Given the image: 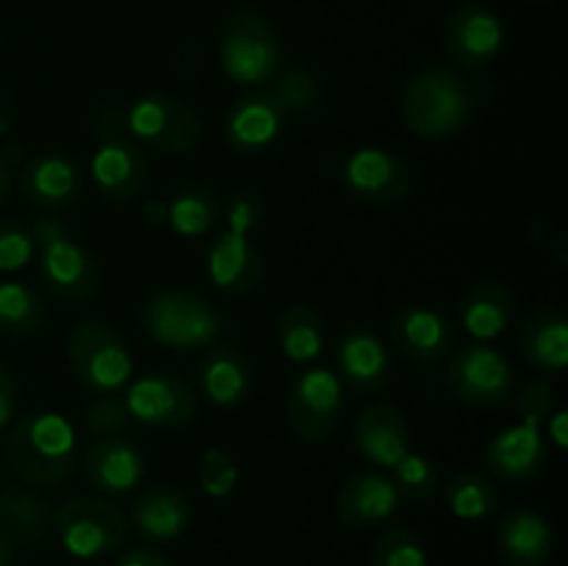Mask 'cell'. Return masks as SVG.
Here are the masks:
<instances>
[{
	"label": "cell",
	"mask_w": 568,
	"mask_h": 566,
	"mask_svg": "<svg viewBox=\"0 0 568 566\" xmlns=\"http://www.w3.org/2000/svg\"><path fill=\"white\" fill-rule=\"evenodd\" d=\"M92 178L103 198L125 203L142 194L150 175V161L142 144L131 137L120 109L105 105L94 122Z\"/></svg>",
	"instance_id": "3"
},
{
	"label": "cell",
	"mask_w": 568,
	"mask_h": 566,
	"mask_svg": "<svg viewBox=\"0 0 568 566\" xmlns=\"http://www.w3.org/2000/svg\"><path fill=\"white\" fill-rule=\"evenodd\" d=\"M488 472L503 483H525L536 477L547 464V442L538 425L505 427L483 449Z\"/></svg>",
	"instance_id": "17"
},
{
	"label": "cell",
	"mask_w": 568,
	"mask_h": 566,
	"mask_svg": "<svg viewBox=\"0 0 568 566\" xmlns=\"http://www.w3.org/2000/svg\"><path fill=\"white\" fill-rule=\"evenodd\" d=\"M355 444L372 464L392 469L410 453V427L403 411L388 403L366 405L353 425Z\"/></svg>",
	"instance_id": "19"
},
{
	"label": "cell",
	"mask_w": 568,
	"mask_h": 566,
	"mask_svg": "<svg viewBox=\"0 0 568 566\" xmlns=\"http://www.w3.org/2000/svg\"><path fill=\"white\" fill-rule=\"evenodd\" d=\"M286 414L294 436L305 444L327 442L344 414V386L336 372L322 366L297 372L288 383Z\"/></svg>",
	"instance_id": "9"
},
{
	"label": "cell",
	"mask_w": 568,
	"mask_h": 566,
	"mask_svg": "<svg viewBox=\"0 0 568 566\" xmlns=\"http://www.w3.org/2000/svg\"><path fill=\"white\" fill-rule=\"evenodd\" d=\"M288 111L272 92L239 94L225 114L227 148L242 155L264 153L281 139Z\"/></svg>",
	"instance_id": "14"
},
{
	"label": "cell",
	"mask_w": 568,
	"mask_h": 566,
	"mask_svg": "<svg viewBox=\"0 0 568 566\" xmlns=\"http://www.w3.org/2000/svg\"><path fill=\"white\" fill-rule=\"evenodd\" d=\"M447 505L458 519L480 522L503 508L497 486L477 472H458L447 483Z\"/></svg>",
	"instance_id": "33"
},
{
	"label": "cell",
	"mask_w": 568,
	"mask_h": 566,
	"mask_svg": "<svg viewBox=\"0 0 568 566\" xmlns=\"http://www.w3.org/2000/svg\"><path fill=\"white\" fill-rule=\"evenodd\" d=\"M392 483L399 492V497L425 503L436 494L438 488V469L427 455L408 453L399 464L392 466Z\"/></svg>",
	"instance_id": "34"
},
{
	"label": "cell",
	"mask_w": 568,
	"mask_h": 566,
	"mask_svg": "<svg viewBox=\"0 0 568 566\" xmlns=\"http://www.w3.org/2000/svg\"><path fill=\"white\" fill-rule=\"evenodd\" d=\"M116 566H172V564L159 553V549L136 547V549H131V553L122 555L120 564Z\"/></svg>",
	"instance_id": "43"
},
{
	"label": "cell",
	"mask_w": 568,
	"mask_h": 566,
	"mask_svg": "<svg viewBox=\"0 0 568 566\" xmlns=\"http://www.w3.org/2000/svg\"><path fill=\"white\" fill-rule=\"evenodd\" d=\"M11 560H14V544L0 533V566H11Z\"/></svg>",
	"instance_id": "46"
},
{
	"label": "cell",
	"mask_w": 568,
	"mask_h": 566,
	"mask_svg": "<svg viewBox=\"0 0 568 566\" xmlns=\"http://www.w3.org/2000/svg\"><path fill=\"white\" fill-rule=\"evenodd\" d=\"M9 194H11V175H9V166H6L3 161H0V205H3L6 200H9Z\"/></svg>",
	"instance_id": "45"
},
{
	"label": "cell",
	"mask_w": 568,
	"mask_h": 566,
	"mask_svg": "<svg viewBox=\"0 0 568 566\" xmlns=\"http://www.w3.org/2000/svg\"><path fill=\"white\" fill-rule=\"evenodd\" d=\"M125 125L142 148L161 153H192L203 139V122L186 100L166 92H150L133 100L125 111Z\"/></svg>",
	"instance_id": "7"
},
{
	"label": "cell",
	"mask_w": 568,
	"mask_h": 566,
	"mask_svg": "<svg viewBox=\"0 0 568 566\" xmlns=\"http://www.w3.org/2000/svg\"><path fill=\"white\" fill-rule=\"evenodd\" d=\"M209 275L222 292L250 294L266 277V261L253 239L244 233L222 231L209 247Z\"/></svg>",
	"instance_id": "18"
},
{
	"label": "cell",
	"mask_w": 568,
	"mask_h": 566,
	"mask_svg": "<svg viewBox=\"0 0 568 566\" xmlns=\"http://www.w3.org/2000/svg\"><path fill=\"white\" fill-rule=\"evenodd\" d=\"M222 216H225V231L250 236L264 220V200L253 189H242V192L227 200V209Z\"/></svg>",
	"instance_id": "40"
},
{
	"label": "cell",
	"mask_w": 568,
	"mask_h": 566,
	"mask_svg": "<svg viewBox=\"0 0 568 566\" xmlns=\"http://www.w3.org/2000/svg\"><path fill=\"white\" fill-rule=\"evenodd\" d=\"M6 461L28 486H59L78 466L75 427L67 422V416L53 411L20 416L6 442Z\"/></svg>",
	"instance_id": "1"
},
{
	"label": "cell",
	"mask_w": 568,
	"mask_h": 566,
	"mask_svg": "<svg viewBox=\"0 0 568 566\" xmlns=\"http://www.w3.org/2000/svg\"><path fill=\"white\" fill-rule=\"evenodd\" d=\"M338 381L355 394L381 392L392 381V353L369 327H349L336 350Z\"/></svg>",
	"instance_id": "16"
},
{
	"label": "cell",
	"mask_w": 568,
	"mask_h": 566,
	"mask_svg": "<svg viewBox=\"0 0 568 566\" xmlns=\"http://www.w3.org/2000/svg\"><path fill=\"white\" fill-rule=\"evenodd\" d=\"M48 305L28 283H0V333L33 336L44 325Z\"/></svg>",
	"instance_id": "32"
},
{
	"label": "cell",
	"mask_w": 568,
	"mask_h": 566,
	"mask_svg": "<svg viewBox=\"0 0 568 566\" xmlns=\"http://www.w3.org/2000/svg\"><path fill=\"white\" fill-rule=\"evenodd\" d=\"M53 527V503L28 488H6L0 494V533L11 544L33 547Z\"/></svg>",
	"instance_id": "28"
},
{
	"label": "cell",
	"mask_w": 568,
	"mask_h": 566,
	"mask_svg": "<svg viewBox=\"0 0 568 566\" xmlns=\"http://www.w3.org/2000/svg\"><path fill=\"white\" fill-rule=\"evenodd\" d=\"M17 408V381L3 364H0V427L9 425Z\"/></svg>",
	"instance_id": "42"
},
{
	"label": "cell",
	"mask_w": 568,
	"mask_h": 566,
	"mask_svg": "<svg viewBox=\"0 0 568 566\" xmlns=\"http://www.w3.org/2000/svg\"><path fill=\"white\" fill-rule=\"evenodd\" d=\"M239 483V469L233 464V458L222 449H209L200 461V486L205 488V494L211 497H225L236 488Z\"/></svg>",
	"instance_id": "38"
},
{
	"label": "cell",
	"mask_w": 568,
	"mask_h": 566,
	"mask_svg": "<svg viewBox=\"0 0 568 566\" xmlns=\"http://www.w3.org/2000/svg\"><path fill=\"white\" fill-rule=\"evenodd\" d=\"M220 220V198H216L214 189L203 186V183H183L172 192L170 203H166V222L178 236H205V233L214 231Z\"/></svg>",
	"instance_id": "31"
},
{
	"label": "cell",
	"mask_w": 568,
	"mask_h": 566,
	"mask_svg": "<svg viewBox=\"0 0 568 566\" xmlns=\"http://www.w3.org/2000/svg\"><path fill=\"white\" fill-rule=\"evenodd\" d=\"M544 425H547L549 436H552L560 447H566V411H555Z\"/></svg>",
	"instance_id": "44"
},
{
	"label": "cell",
	"mask_w": 568,
	"mask_h": 566,
	"mask_svg": "<svg viewBox=\"0 0 568 566\" xmlns=\"http://www.w3.org/2000/svg\"><path fill=\"white\" fill-rule=\"evenodd\" d=\"M142 327L153 342L189 353L214 344L222 333V316L203 294L170 289L144 303Z\"/></svg>",
	"instance_id": "4"
},
{
	"label": "cell",
	"mask_w": 568,
	"mask_h": 566,
	"mask_svg": "<svg viewBox=\"0 0 568 566\" xmlns=\"http://www.w3.org/2000/svg\"><path fill=\"white\" fill-rule=\"evenodd\" d=\"M519 347L527 364L547 375H560L568 364V322L560 311L538 309L525 320Z\"/></svg>",
	"instance_id": "27"
},
{
	"label": "cell",
	"mask_w": 568,
	"mask_h": 566,
	"mask_svg": "<svg viewBox=\"0 0 568 566\" xmlns=\"http://www.w3.org/2000/svg\"><path fill=\"white\" fill-rule=\"evenodd\" d=\"M449 388L471 408H499L514 394V366L488 344H469L453 355L447 370Z\"/></svg>",
	"instance_id": "11"
},
{
	"label": "cell",
	"mask_w": 568,
	"mask_h": 566,
	"mask_svg": "<svg viewBox=\"0 0 568 566\" xmlns=\"http://www.w3.org/2000/svg\"><path fill=\"white\" fill-rule=\"evenodd\" d=\"M125 408L131 420L150 427H175L189 425L197 416V394L186 381L170 372H153L144 375L128 388Z\"/></svg>",
	"instance_id": "13"
},
{
	"label": "cell",
	"mask_w": 568,
	"mask_h": 566,
	"mask_svg": "<svg viewBox=\"0 0 568 566\" xmlns=\"http://www.w3.org/2000/svg\"><path fill=\"white\" fill-rule=\"evenodd\" d=\"M222 67L227 78L258 87L281 70V42L270 22L255 11H236L222 31Z\"/></svg>",
	"instance_id": "8"
},
{
	"label": "cell",
	"mask_w": 568,
	"mask_h": 566,
	"mask_svg": "<svg viewBox=\"0 0 568 566\" xmlns=\"http://www.w3.org/2000/svg\"><path fill=\"white\" fill-rule=\"evenodd\" d=\"M37 253L31 228L14 220H0V272L22 270Z\"/></svg>",
	"instance_id": "37"
},
{
	"label": "cell",
	"mask_w": 568,
	"mask_h": 566,
	"mask_svg": "<svg viewBox=\"0 0 568 566\" xmlns=\"http://www.w3.org/2000/svg\"><path fill=\"white\" fill-rule=\"evenodd\" d=\"M131 516L142 536L153 538V542H175L178 536L189 530L194 511L181 488L159 483V486H150L148 492L139 494Z\"/></svg>",
	"instance_id": "25"
},
{
	"label": "cell",
	"mask_w": 568,
	"mask_h": 566,
	"mask_svg": "<svg viewBox=\"0 0 568 566\" xmlns=\"http://www.w3.org/2000/svg\"><path fill=\"white\" fill-rule=\"evenodd\" d=\"M275 336L286 358L297 361V364H308V361L320 358L322 350H325V316L314 305L294 303L277 316Z\"/></svg>",
	"instance_id": "30"
},
{
	"label": "cell",
	"mask_w": 568,
	"mask_h": 566,
	"mask_svg": "<svg viewBox=\"0 0 568 566\" xmlns=\"http://www.w3.org/2000/svg\"><path fill=\"white\" fill-rule=\"evenodd\" d=\"M369 566H427V553L414 530L392 527L372 547Z\"/></svg>",
	"instance_id": "35"
},
{
	"label": "cell",
	"mask_w": 568,
	"mask_h": 566,
	"mask_svg": "<svg viewBox=\"0 0 568 566\" xmlns=\"http://www.w3.org/2000/svg\"><path fill=\"white\" fill-rule=\"evenodd\" d=\"M447 53L466 70L491 64L505 44V26L486 6H460L447 26Z\"/></svg>",
	"instance_id": "15"
},
{
	"label": "cell",
	"mask_w": 568,
	"mask_h": 566,
	"mask_svg": "<svg viewBox=\"0 0 568 566\" xmlns=\"http://www.w3.org/2000/svg\"><path fill=\"white\" fill-rule=\"evenodd\" d=\"M399 492L394 488L392 477L377 475V472H364L355 475L338 488L336 514L342 525L353 530H366V527L383 525L397 514Z\"/></svg>",
	"instance_id": "20"
},
{
	"label": "cell",
	"mask_w": 568,
	"mask_h": 566,
	"mask_svg": "<svg viewBox=\"0 0 568 566\" xmlns=\"http://www.w3.org/2000/svg\"><path fill=\"white\" fill-rule=\"evenodd\" d=\"M342 186L366 205H394L408 198L414 172L399 155L383 148H358L344 159Z\"/></svg>",
	"instance_id": "12"
},
{
	"label": "cell",
	"mask_w": 568,
	"mask_h": 566,
	"mask_svg": "<svg viewBox=\"0 0 568 566\" xmlns=\"http://www.w3.org/2000/svg\"><path fill=\"white\" fill-rule=\"evenodd\" d=\"M403 120L416 137L447 139L464 131L475 114L469 81L453 70L430 67L416 72L403 92Z\"/></svg>",
	"instance_id": "2"
},
{
	"label": "cell",
	"mask_w": 568,
	"mask_h": 566,
	"mask_svg": "<svg viewBox=\"0 0 568 566\" xmlns=\"http://www.w3.org/2000/svg\"><path fill=\"white\" fill-rule=\"evenodd\" d=\"M59 542L75 558L94 560L116 553L125 542L128 522L116 505L98 497H75L53 514Z\"/></svg>",
	"instance_id": "10"
},
{
	"label": "cell",
	"mask_w": 568,
	"mask_h": 566,
	"mask_svg": "<svg viewBox=\"0 0 568 566\" xmlns=\"http://www.w3.org/2000/svg\"><path fill=\"white\" fill-rule=\"evenodd\" d=\"M33 239L39 247V283L53 297L67 303H81L98 294L100 266L83 244L70 236L59 220H42L33 225Z\"/></svg>",
	"instance_id": "5"
},
{
	"label": "cell",
	"mask_w": 568,
	"mask_h": 566,
	"mask_svg": "<svg viewBox=\"0 0 568 566\" xmlns=\"http://www.w3.org/2000/svg\"><path fill=\"white\" fill-rule=\"evenodd\" d=\"M83 472L100 492L125 494L142 483L144 455L136 444L122 436L94 438L83 455Z\"/></svg>",
	"instance_id": "22"
},
{
	"label": "cell",
	"mask_w": 568,
	"mask_h": 566,
	"mask_svg": "<svg viewBox=\"0 0 568 566\" xmlns=\"http://www.w3.org/2000/svg\"><path fill=\"white\" fill-rule=\"evenodd\" d=\"M83 425L94 438H111L122 436L128 425H131V414L125 408V400L116 394H98L89 403L87 414H83Z\"/></svg>",
	"instance_id": "36"
},
{
	"label": "cell",
	"mask_w": 568,
	"mask_h": 566,
	"mask_svg": "<svg viewBox=\"0 0 568 566\" xmlns=\"http://www.w3.org/2000/svg\"><path fill=\"white\" fill-rule=\"evenodd\" d=\"M394 347L414 361H438L455 347V331L447 316L427 305H408L392 322Z\"/></svg>",
	"instance_id": "23"
},
{
	"label": "cell",
	"mask_w": 568,
	"mask_h": 566,
	"mask_svg": "<svg viewBox=\"0 0 568 566\" xmlns=\"http://www.w3.org/2000/svg\"><path fill=\"white\" fill-rule=\"evenodd\" d=\"M67 355L75 381L89 394H116L133 375L128 344L111 325L98 320L78 322L67 338Z\"/></svg>",
	"instance_id": "6"
},
{
	"label": "cell",
	"mask_w": 568,
	"mask_h": 566,
	"mask_svg": "<svg viewBox=\"0 0 568 566\" xmlns=\"http://www.w3.org/2000/svg\"><path fill=\"white\" fill-rule=\"evenodd\" d=\"M516 311V300L505 283L486 281L477 283L458 305V322L469 336L497 338L510 325Z\"/></svg>",
	"instance_id": "29"
},
{
	"label": "cell",
	"mask_w": 568,
	"mask_h": 566,
	"mask_svg": "<svg viewBox=\"0 0 568 566\" xmlns=\"http://www.w3.org/2000/svg\"><path fill=\"white\" fill-rule=\"evenodd\" d=\"M275 94L277 100L283 103V109L286 111H300V109H308V105L316 103V81L308 75V72L303 70H292L286 72V75H281V81H277L275 87Z\"/></svg>",
	"instance_id": "41"
},
{
	"label": "cell",
	"mask_w": 568,
	"mask_h": 566,
	"mask_svg": "<svg viewBox=\"0 0 568 566\" xmlns=\"http://www.w3.org/2000/svg\"><path fill=\"white\" fill-rule=\"evenodd\" d=\"M516 411H519L521 422L541 427L549 416L558 411V397L555 388L547 381H530L525 383L519 394H516Z\"/></svg>",
	"instance_id": "39"
},
{
	"label": "cell",
	"mask_w": 568,
	"mask_h": 566,
	"mask_svg": "<svg viewBox=\"0 0 568 566\" xmlns=\"http://www.w3.org/2000/svg\"><path fill=\"white\" fill-rule=\"evenodd\" d=\"M497 553L508 566H544L555 553V527L536 511H508L499 522Z\"/></svg>",
	"instance_id": "21"
},
{
	"label": "cell",
	"mask_w": 568,
	"mask_h": 566,
	"mask_svg": "<svg viewBox=\"0 0 568 566\" xmlns=\"http://www.w3.org/2000/svg\"><path fill=\"white\" fill-rule=\"evenodd\" d=\"M83 172L64 155H37L22 170V194L42 209H67L83 198Z\"/></svg>",
	"instance_id": "24"
},
{
	"label": "cell",
	"mask_w": 568,
	"mask_h": 566,
	"mask_svg": "<svg viewBox=\"0 0 568 566\" xmlns=\"http://www.w3.org/2000/svg\"><path fill=\"white\" fill-rule=\"evenodd\" d=\"M197 383L200 392L211 403L220 408H233L247 400L250 388H253V370L236 347L220 344V347L205 350V355L200 358Z\"/></svg>",
	"instance_id": "26"
}]
</instances>
